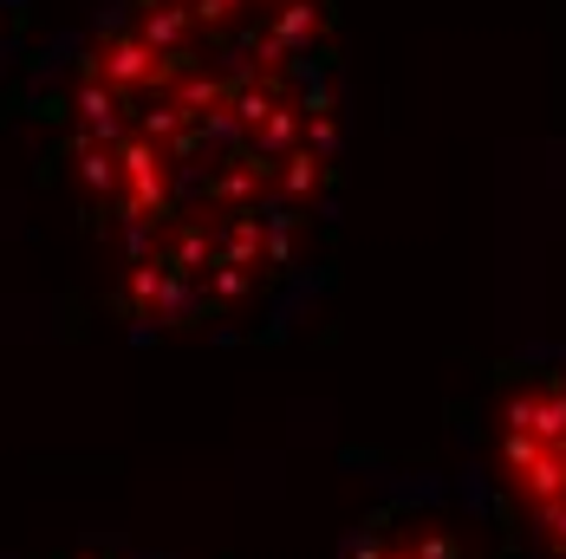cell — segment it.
Returning a JSON list of instances; mask_svg holds the SVG:
<instances>
[{"label":"cell","mask_w":566,"mask_h":559,"mask_svg":"<svg viewBox=\"0 0 566 559\" xmlns=\"http://www.w3.org/2000/svg\"><path fill=\"white\" fill-rule=\"evenodd\" d=\"M495 488L541 559H566V351L521 365L489 423Z\"/></svg>","instance_id":"7a4b0ae2"},{"label":"cell","mask_w":566,"mask_h":559,"mask_svg":"<svg viewBox=\"0 0 566 559\" xmlns=\"http://www.w3.org/2000/svg\"><path fill=\"white\" fill-rule=\"evenodd\" d=\"M339 559H502L482 520L462 514L437 488H403L391 502L365 507Z\"/></svg>","instance_id":"3957f363"},{"label":"cell","mask_w":566,"mask_h":559,"mask_svg":"<svg viewBox=\"0 0 566 559\" xmlns=\"http://www.w3.org/2000/svg\"><path fill=\"white\" fill-rule=\"evenodd\" d=\"M20 33H27V0H0V78L20 65Z\"/></svg>","instance_id":"277c9868"},{"label":"cell","mask_w":566,"mask_h":559,"mask_svg":"<svg viewBox=\"0 0 566 559\" xmlns=\"http://www.w3.org/2000/svg\"><path fill=\"white\" fill-rule=\"evenodd\" d=\"M72 209L144 338H268L326 280L345 189L333 0H105L46 65Z\"/></svg>","instance_id":"6da1fadb"}]
</instances>
